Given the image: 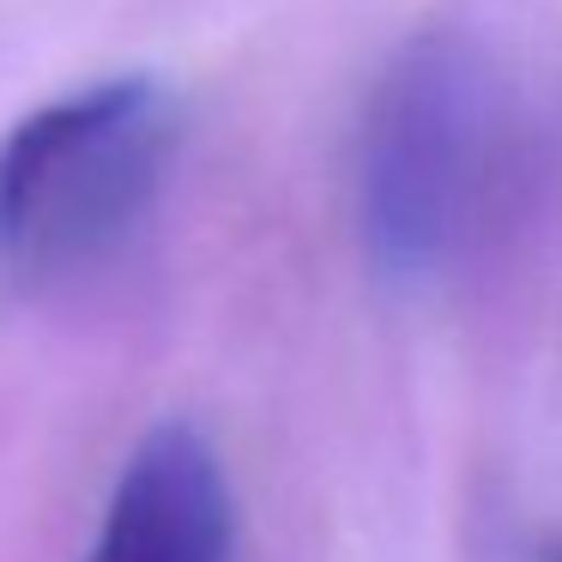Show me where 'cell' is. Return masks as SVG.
<instances>
[{
    "label": "cell",
    "mask_w": 562,
    "mask_h": 562,
    "mask_svg": "<svg viewBox=\"0 0 562 562\" xmlns=\"http://www.w3.org/2000/svg\"><path fill=\"white\" fill-rule=\"evenodd\" d=\"M526 158L514 86L465 31H424L387 61L357 122L351 212L393 291H429L484 248Z\"/></svg>",
    "instance_id": "cell-1"
},
{
    "label": "cell",
    "mask_w": 562,
    "mask_h": 562,
    "mask_svg": "<svg viewBox=\"0 0 562 562\" xmlns=\"http://www.w3.org/2000/svg\"><path fill=\"white\" fill-rule=\"evenodd\" d=\"M182 151V110L151 74L79 86L0 139V279L67 284L151 218Z\"/></svg>",
    "instance_id": "cell-2"
},
{
    "label": "cell",
    "mask_w": 562,
    "mask_h": 562,
    "mask_svg": "<svg viewBox=\"0 0 562 562\" xmlns=\"http://www.w3.org/2000/svg\"><path fill=\"white\" fill-rule=\"evenodd\" d=\"M86 562H236V490L194 424L170 417L139 436Z\"/></svg>",
    "instance_id": "cell-3"
},
{
    "label": "cell",
    "mask_w": 562,
    "mask_h": 562,
    "mask_svg": "<svg viewBox=\"0 0 562 562\" xmlns=\"http://www.w3.org/2000/svg\"><path fill=\"white\" fill-rule=\"evenodd\" d=\"M557 562H562V557H557Z\"/></svg>",
    "instance_id": "cell-4"
}]
</instances>
